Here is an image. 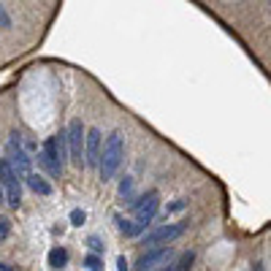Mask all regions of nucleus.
<instances>
[{"mask_svg":"<svg viewBox=\"0 0 271 271\" xmlns=\"http://www.w3.org/2000/svg\"><path fill=\"white\" fill-rule=\"evenodd\" d=\"M0 185H3L6 201L11 209H19L22 203V185H19V174L11 168V163L6 157H0Z\"/></svg>","mask_w":271,"mask_h":271,"instance_id":"4","label":"nucleus"},{"mask_svg":"<svg viewBox=\"0 0 271 271\" xmlns=\"http://www.w3.org/2000/svg\"><path fill=\"white\" fill-rule=\"evenodd\" d=\"M0 27H6V30H11V17L6 14L3 3H0Z\"/></svg>","mask_w":271,"mask_h":271,"instance_id":"19","label":"nucleus"},{"mask_svg":"<svg viewBox=\"0 0 271 271\" xmlns=\"http://www.w3.org/2000/svg\"><path fill=\"white\" fill-rule=\"evenodd\" d=\"M171 258H174V250H171V247H155V250H149L146 255L138 258V266L136 268L138 271H157V268L168 266Z\"/></svg>","mask_w":271,"mask_h":271,"instance_id":"8","label":"nucleus"},{"mask_svg":"<svg viewBox=\"0 0 271 271\" xmlns=\"http://www.w3.org/2000/svg\"><path fill=\"white\" fill-rule=\"evenodd\" d=\"M11 163V168L19 174V177H27V174H33V157L27 155V149L22 146V133L14 130L11 138H9V157H6Z\"/></svg>","mask_w":271,"mask_h":271,"instance_id":"5","label":"nucleus"},{"mask_svg":"<svg viewBox=\"0 0 271 271\" xmlns=\"http://www.w3.org/2000/svg\"><path fill=\"white\" fill-rule=\"evenodd\" d=\"M193 260H195L193 252H182L179 260L171 263V271H190V268H193Z\"/></svg>","mask_w":271,"mask_h":271,"instance_id":"12","label":"nucleus"},{"mask_svg":"<svg viewBox=\"0 0 271 271\" xmlns=\"http://www.w3.org/2000/svg\"><path fill=\"white\" fill-rule=\"evenodd\" d=\"M84 220H87V214H84V209H73L71 211V225H84Z\"/></svg>","mask_w":271,"mask_h":271,"instance_id":"16","label":"nucleus"},{"mask_svg":"<svg viewBox=\"0 0 271 271\" xmlns=\"http://www.w3.org/2000/svg\"><path fill=\"white\" fill-rule=\"evenodd\" d=\"M185 231H187V223H166V225H160V228H155L152 233H146L144 244L149 247V250H155V247H163L168 241H174L177 236H182Z\"/></svg>","mask_w":271,"mask_h":271,"instance_id":"7","label":"nucleus"},{"mask_svg":"<svg viewBox=\"0 0 271 271\" xmlns=\"http://www.w3.org/2000/svg\"><path fill=\"white\" fill-rule=\"evenodd\" d=\"M117 271H128V260H125V255H120V258H117Z\"/></svg>","mask_w":271,"mask_h":271,"instance_id":"21","label":"nucleus"},{"mask_svg":"<svg viewBox=\"0 0 271 271\" xmlns=\"http://www.w3.org/2000/svg\"><path fill=\"white\" fill-rule=\"evenodd\" d=\"M185 206H187V201H185V198H179L177 203H168L166 214H168V211H182V209H185Z\"/></svg>","mask_w":271,"mask_h":271,"instance_id":"20","label":"nucleus"},{"mask_svg":"<svg viewBox=\"0 0 271 271\" xmlns=\"http://www.w3.org/2000/svg\"><path fill=\"white\" fill-rule=\"evenodd\" d=\"M84 266L90 268V271H103V260H100L98 255H87V258H84Z\"/></svg>","mask_w":271,"mask_h":271,"instance_id":"14","label":"nucleus"},{"mask_svg":"<svg viewBox=\"0 0 271 271\" xmlns=\"http://www.w3.org/2000/svg\"><path fill=\"white\" fill-rule=\"evenodd\" d=\"M84 136L87 128L82 120H71L68 128H65V141H68V160L73 166L82 168L84 166Z\"/></svg>","mask_w":271,"mask_h":271,"instance_id":"3","label":"nucleus"},{"mask_svg":"<svg viewBox=\"0 0 271 271\" xmlns=\"http://www.w3.org/2000/svg\"><path fill=\"white\" fill-rule=\"evenodd\" d=\"M49 266L57 268V271L65 268V266H68V252H65L63 247H55V250L49 252Z\"/></svg>","mask_w":271,"mask_h":271,"instance_id":"11","label":"nucleus"},{"mask_svg":"<svg viewBox=\"0 0 271 271\" xmlns=\"http://www.w3.org/2000/svg\"><path fill=\"white\" fill-rule=\"evenodd\" d=\"M122 157H125V144H122V133L114 130L112 136L106 138L103 149H100V166H98V174L103 182H112L114 174L120 171L122 166Z\"/></svg>","mask_w":271,"mask_h":271,"instance_id":"1","label":"nucleus"},{"mask_svg":"<svg viewBox=\"0 0 271 271\" xmlns=\"http://www.w3.org/2000/svg\"><path fill=\"white\" fill-rule=\"evenodd\" d=\"M0 198H3V185H0Z\"/></svg>","mask_w":271,"mask_h":271,"instance_id":"23","label":"nucleus"},{"mask_svg":"<svg viewBox=\"0 0 271 271\" xmlns=\"http://www.w3.org/2000/svg\"><path fill=\"white\" fill-rule=\"evenodd\" d=\"M87 244H90V250H92V255L103 252V241H100L98 236H90V239H87Z\"/></svg>","mask_w":271,"mask_h":271,"instance_id":"18","label":"nucleus"},{"mask_svg":"<svg viewBox=\"0 0 271 271\" xmlns=\"http://www.w3.org/2000/svg\"><path fill=\"white\" fill-rule=\"evenodd\" d=\"M25 182H27V187H30L33 193H38V195H52V185H49L43 177H38V174H27Z\"/></svg>","mask_w":271,"mask_h":271,"instance_id":"10","label":"nucleus"},{"mask_svg":"<svg viewBox=\"0 0 271 271\" xmlns=\"http://www.w3.org/2000/svg\"><path fill=\"white\" fill-rule=\"evenodd\" d=\"M130 209L136 211V220H133V236H138V233H141L146 225L155 220L157 209H160V195H157V190H149V193L138 195L136 201H130Z\"/></svg>","mask_w":271,"mask_h":271,"instance_id":"2","label":"nucleus"},{"mask_svg":"<svg viewBox=\"0 0 271 271\" xmlns=\"http://www.w3.org/2000/svg\"><path fill=\"white\" fill-rule=\"evenodd\" d=\"M38 163L46 168V174L52 179H60L63 177V160H60V149H57V138L49 136L46 141H43V149L38 155Z\"/></svg>","mask_w":271,"mask_h":271,"instance_id":"6","label":"nucleus"},{"mask_svg":"<svg viewBox=\"0 0 271 271\" xmlns=\"http://www.w3.org/2000/svg\"><path fill=\"white\" fill-rule=\"evenodd\" d=\"M100 128H90L84 136V166L98 168L100 166Z\"/></svg>","mask_w":271,"mask_h":271,"instance_id":"9","label":"nucleus"},{"mask_svg":"<svg viewBox=\"0 0 271 271\" xmlns=\"http://www.w3.org/2000/svg\"><path fill=\"white\" fill-rule=\"evenodd\" d=\"M0 271H14L11 266H6V263H0Z\"/></svg>","mask_w":271,"mask_h":271,"instance_id":"22","label":"nucleus"},{"mask_svg":"<svg viewBox=\"0 0 271 271\" xmlns=\"http://www.w3.org/2000/svg\"><path fill=\"white\" fill-rule=\"evenodd\" d=\"M9 231H11V220L9 217H0V241L9 239Z\"/></svg>","mask_w":271,"mask_h":271,"instance_id":"17","label":"nucleus"},{"mask_svg":"<svg viewBox=\"0 0 271 271\" xmlns=\"http://www.w3.org/2000/svg\"><path fill=\"white\" fill-rule=\"evenodd\" d=\"M130 195H133V179L125 177L120 182V198H130Z\"/></svg>","mask_w":271,"mask_h":271,"instance_id":"13","label":"nucleus"},{"mask_svg":"<svg viewBox=\"0 0 271 271\" xmlns=\"http://www.w3.org/2000/svg\"><path fill=\"white\" fill-rule=\"evenodd\" d=\"M114 223H117V228H120L122 233H125V236H133V223H130V220H125V217H117Z\"/></svg>","mask_w":271,"mask_h":271,"instance_id":"15","label":"nucleus"}]
</instances>
